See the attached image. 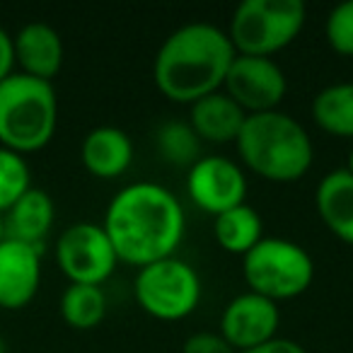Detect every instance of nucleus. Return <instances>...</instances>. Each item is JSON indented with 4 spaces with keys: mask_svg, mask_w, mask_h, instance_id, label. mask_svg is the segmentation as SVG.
<instances>
[{
    "mask_svg": "<svg viewBox=\"0 0 353 353\" xmlns=\"http://www.w3.org/2000/svg\"><path fill=\"white\" fill-rule=\"evenodd\" d=\"M119 261L148 266L174 256L182 245L187 218L182 203L167 187L133 182L109 201L102 223Z\"/></svg>",
    "mask_w": 353,
    "mask_h": 353,
    "instance_id": "obj_1",
    "label": "nucleus"
},
{
    "mask_svg": "<svg viewBox=\"0 0 353 353\" xmlns=\"http://www.w3.org/2000/svg\"><path fill=\"white\" fill-rule=\"evenodd\" d=\"M228 32L208 22H192L174 30L152 61L155 88L170 102L189 104L221 92L235 61Z\"/></svg>",
    "mask_w": 353,
    "mask_h": 353,
    "instance_id": "obj_2",
    "label": "nucleus"
},
{
    "mask_svg": "<svg viewBox=\"0 0 353 353\" xmlns=\"http://www.w3.org/2000/svg\"><path fill=\"white\" fill-rule=\"evenodd\" d=\"M235 145L247 170L276 184L303 179L314 160L312 138L305 126L279 109L247 114Z\"/></svg>",
    "mask_w": 353,
    "mask_h": 353,
    "instance_id": "obj_3",
    "label": "nucleus"
},
{
    "mask_svg": "<svg viewBox=\"0 0 353 353\" xmlns=\"http://www.w3.org/2000/svg\"><path fill=\"white\" fill-rule=\"evenodd\" d=\"M59 99L49 80L12 70L0 80V145L15 152L41 150L54 138Z\"/></svg>",
    "mask_w": 353,
    "mask_h": 353,
    "instance_id": "obj_4",
    "label": "nucleus"
},
{
    "mask_svg": "<svg viewBox=\"0 0 353 353\" xmlns=\"http://www.w3.org/2000/svg\"><path fill=\"white\" fill-rule=\"evenodd\" d=\"M305 20L303 0H245L232 12L228 39L237 56L271 59L298 39Z\"/></svg>",
    "mask_w": 353,
    "mask_h": 353,
    "instance_id": "obj_5",
    "label": "nucleus"
},
{
    "mask_svg": "<svg viewBox=\"0 0 353 353\" xmlns=\"http://www.w3.org/2000/svg\"><path fill=\"white\" fill-rule=\"evenodd\" d=\"M242 274L252 293L274 300H293L314 281V261L305 247L283 237H264L242 256Z\"/></svg>",
    "mask_w": 353,
    "mask_h": 353,
    "instance_id": "obj_6",
    "label": "nucleus"
},
{
    "mask_svg": "<svg viewBox=\"0 0 353 353\" xmlns=\"http://www.w3.org/2000/svg\"><path fill=\"white\" fill-rule=\"evenodd\" d=\"M201 276L192 264L167 256L141 266L133 281V295L143 312L160 322H179L201 303Z\"/></svg>",
    "mask_w": 353,
    "mask_h": 353,
    "instance_id": "obj_7",
    "label": "nucleus"
},
{
    "mask_svg": "<svg viewBox=\"0 0 353 353\" xmlns=\"http://www.w3.org/2000/svg\"><path fill=\"white\" fill-rule=\"evenodd\" d=\"M56 261L70 283L102 285L114 274L119 256L97 223H75L56 240Z\"/></svg>",
    "mask_w": 353,
    "mask_h": 353,
    "instance_id": "obj_8",
    "label": "nucleus"
},
{
    "mask_svg": "<svg viewBox=\"0 0 353 353\" xmlns=\"http://www.w3.org/2000/svg\"><path fill=\"white\" fill-rule=\"evenodd\" d=\"M223 92L245 114L276 112L288 92L285 73L274 59L235 56L223 83Z\"/></svg>",
    "mask_w": 353,
    "mask_h": 353,
    "instance_id": "obj_9",
    "label": "nucleus"
},
{
    "mask_svg": "<svg viewBox=\"0 0 353 353\" xmlns=\"http://www.w3.org/2000/svg\"><path fill=\"white\" fill-rule=\"evenodd\" d=\"M187 194L194 201V206L216 218L245 203V170L223 155H201L196 165L189 167Z\"/></svg>",
    "mask_w": 353,
    "mask_h": 353,
    "instance_id": "obj_10",
    "label": "nucleus"
},
{
    "mask_svg": "<svg viewBox=\"0 0 353 353\" xmlns=\"http://www.w3.org/2000/svg\"><path fill=\"white\" fill-rule=\"evenodd\" d=\"M281 324L279 305L269 298L252 293H240L225 305L221 314V336L237 353L276 339Z\"/></svg>",
    "mask_w": 353,
    "mask_h": 353,
    "instance_id": "obj_11",
    "label": "nucleus"
},
{
    "mask_svg": "<svg viewBox=\"0 0 353 353\" xmlns=\"http://www.w3.org/2000/svg\"><path fill=\"white\" fill-rule=\"evenodd\" d=\"M41 283V250L20 240L0 242V307L20 310Z\"/></svg>",
    "mask_w": 353,
    "mask_h": 353,
    "instance_id": "obj_12",
    "label": "nucleus"
},
{
    "mask_svg": "<svg viewBox=\"0 0 353 353\" xmlns=\"http://www.w3.org/2000/svg\"><path fill=\"white\" fill-rule=\"evenodd\" d=\"M12 51L15 63H20L22 73L34 75L39 80L56 78L63 65V39L46 22H27L15 37H12Z\"/></svg>",
    "mask_w": 353,
    "mask_h": 353,
    "instance_id": "obj_13",
    "label": "nucleus"
},
{
    "mask_svg": "<svg viewBox=\"0 0 353 353\" xmlns=\"http://www.w3.org/2000/svg\"><path fill=\"white\" fill-rule=\"evenodd\" d=\"M85 170L97 179H117L131 167L133 143L117 126H97L85 136L80 148Z\"/></svg>",
    "mask_w": 353,
    "mask_h": 353,
    "instance_id": "obj_14",
    "label": "nucleus"
},
{
    "mask_svg": "<svg viewBox=\"0 0 353 353\" xmlns=\"http://www.w3.org/2000/svg\"><path fill=\"white\" fill-rule=\"evenodd\" d=\"M314 206L334 237L353 247V174L341 167L322 176Z\"/></svg>",
    "mask_w": 353,
    "mask_h": 353,
    "instance_id": "obj_15",
    "label": "nucleus"
},
{
    "mask_svg": "<svg viewBox=\"0 0 353 353\" xmlns=\"http://www.w3.org/2000/svg\"><path fill=\"white\" fill-rule=\"evenodd\" d=\"M247 114L225 92H213L189 109V126L201 143H235L245 126Z\"/></svg>",
    "mask_w": 353,
    "mask_h": 353,
    "instance_id": "obj_16",
    "label": "nucleus"
},
{
    "mask_svg": "<svg viewBox=\"0 0 353 353\" xmlns=\"http://www.w3.org/2000/svg\"><path fill=\"white\" fill-rule=\"evenodd\" d=\"M56 216L54 199L44 192V189L32 187L25 196L17 203H12L3 216V228H6V237L10 240L27 242L32 247L44 245L46 235L51 232Z\"/></svg>",
    "mask_w": 353,
    "mask_h": 353,
    "instance_id": "obj_17",
    "label": "nucleus"
},
{
    "mask_svg": "<svg viewBox=\"0 0 353 353\" xmlns=\"http://www.w3.org/2000/svg\"><path fill=\"white\" fill-rule=\"evenodd\" d=\"M213 235L228 254L245 256L252 247L259 245V240H264V221L256 213V208H252L250 203H240L216 216Z\"/></svg>",
    "mask_w": 353,
    "mask_h": 353,
    "instance_id": "obj_18",
    "label": "nucleus"
},
{
    "mask_svg": "<svg viewBox=\"0 0 353 353\" xmlns=\"http://www.w3.org/2000/svg\"><path fill=\"white\" fill-rule=\"evenodd\" d=\"M312 119L324 133L353 138V83H334L312 99Z\"/></svg>",
    "mask_w": 353,
    "mask_h": 353,
    "instance_id": "obj_19",
    "label": "nucleus"
},
{
    "mask_svg": "<svg viewBox=\"0 0 353 353\" xmlns=\"http://www.w3.org/2000/svg\"><path fill=\"white\" fill-rule=\"evenodd\" d=\"M107 314L102 285L70 283L61 295V317L73 329H94Z\"/></svg>",
    "mask_w": 353,
    "mask_h": 353,
    "instance_id": "obj_20",
    "label": "nucleus"
},
{
    "mask_svg": "<svg viewBox=\"0 0 353 353\" xmlns=\"http://www.w3.org/2000/svg\"><path fill=\"white\" fill-rule=\"evenodd\" d=\"M157 152L174 167H192L201 160V138L189 121H165L155 131Z\"/></svg>",
    "mask_w": 353,
    "mask_h": 353,
    "instance_id": "obj_21",
    "label": "nucleus"
},
{
    "mask_svg": "<svg viewBox=\"0 0 353 353\" xmlns=\"http://www.w3.org/2000/svg\"><path fill=\"white\" fill-rule=\"evenodd\" d=\"M32 189V174L25 155L0 145V216Z\"/></svg>",
    "mask_w": 353,
    "mask_h": 353,
    "instance_id": "obj_22",
    "label": "nucleus"
},
{
    "mask_svg": "<svg viewBox=\"0 0 353 353\" xmlns=\"http://www.w3.org/2000/svg\"><path fill=\"white\" fill-rule=\"evenodd\" d=\"M324 37L332 51L353 59V0L332 8L324 22Z\"/></svg>",
    "mask_w": 353,
    "mask_h": 353,
    "instance_id": "obj_23",
    "label": "nucleus"
},
{
    "mask_svg": "<svg viewBox=\"0 0 353 353\" xmlns=\"http://www.w3.org/2000/svg\"><path fill=\"white\" fill-rule=\"evenodd\" d=\"M182 353H237L218 332H196L184 341Z\"/></svg>",
    "mask_w": 353,
    "mask_h": 353,
    "instance_id": "obj_24",
    "label": "nucleus"
},
{
    "mask_svg": "<svg viewBox=\"0 0 353 353\" xmlns=\"http://www.w3.org/2000/svg\"><path fill=\"white\" fill-rule=\"evenodd\" d=\"M240 353H307L298 341L293 339H283V336H276L271 341L261 343V346H254V348H247V351H240Z\"/></svg>",
    "mask_w": 353,
    "mask_h": 353,
    "instance_id": "obj_25",
    "label": "nucleus"
},
{
    "mask_svg": "<svg viewBox=\"0 0 353 353\" xmlns=\"http://www.w3.org/2000/svg\"><path fill=\"white\" fill-rule=\"evenodd\" d=\"M15 65V51H12V37L0 27V80L8 78Z\"/></svg>",
    "mask_w": 353,
    "mask_h": 353,
    "instance_id": "obj_26",
    "label": "nucleus"
},
{
    "mask_svg": "<svg viewBox=\"0 0 353 353\" xmlns=\"http://www.w3.org/2000/svg\"><path fill=\"white\" fill-rule=\"evenodd\" d=\"M346 170L353 174V148H351V152H348V162H346Z\"/></svg>",
    "mask_w": 353,
    "mask_h": 353,
    "instance_id": "obj_27",
    "label": "nucleus"
},
{
    "mask_svg": "<svg viewBox=\"0 0 353 353\" xmlns=\"http://www.w3.org/2000/svg\"><path fill=\"white\" fill-rule=\"evenodd\" d=\"M6 240V228H3V216H0V242Z\"/></svg>",
    "mask_w": 353,
    "mask_h": 353,
    "instance_id": "obj_28",
    "label": "nucleus"
},
{
    "mask_svg": "<svg viewBox=\"0 0 353 353\" xmlns=\"http://www.w3.org/2000/svg\"><path fill=\"white\" fill-rule=\"evenodd\" d=\"M0 353H6V341H3V336H0Z\"/></svg>",
    "mask_w": 353,
    "mask_h": 353,
    "instance_id": "obj_29",
    "label": "nucleus"
}]
</instances>
